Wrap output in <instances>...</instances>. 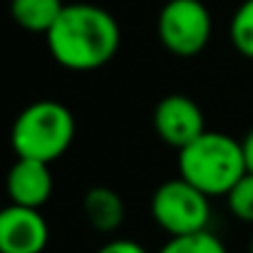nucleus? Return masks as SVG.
<instances>
[{"instance_id":"6","label":"nucleus","mask_w":253,"mask_h":253,"mask_svg":"<svg viewBox=\"0 0 253 253\" xmlns=\"http://www.w3.org/2000/svg\"><path fill=\"white\" fill-rule=\"evenodd\" d=\"M152 126L167 147L181 152L206 132V117L199 102H194L189 94L174 92L157 102L152 112Z\"/></svg>"},{"instance_id":"14","label":"nucleus","mask_w":253,"mask_h":253,"mask_svg":"<svg viewBox=\"0 0 253 253\" xmlns=\"http://www.w3.org/2000/svg\"><path fill=\"white\" fill-rule=\"evenodd\" d=\"M97 253H149L139 241L132 238H112L97 248Z\"/></svg>"},{"instance_id":"11","label":"nucleus","mask_w":253,"mask_h":253,"mask_svg":"<svg viewBox=\"0 0 253 253\" xmlns=\"http://www.w3.org/2000/svg\"><path fill=\"white\" fill-rule=\"evenodd\" d=\"M228 40L238 55L253 60V0H243L233 10L228 23Z\"/></svg>"},{"instance_id":"8","label":"nucleus","mask_w":253,"mask_h":253,"mask_svg":"<svg viewBox=\"0 0 253 253\" xmlns=\"http://www.w3.org/2000/svg\"><path fill=\"white\" fill-rule=\"evenodd\" d=\"M8 199L15 206H28V209H42L55 189L50 164L38 162V159H15V164L8 171Z\"/></svg>"},{"instance_id":"10","label":"nucleus","mask_w":253,"mask_h":253,"mask_svg":"<svg viewBox=\"0 0 253 253\" xmlns=\"http://www.w3.org/2000/svg\"><path fill=\"white\" fill-rule=\"evenodd\" d=\"M62 10H65L62 0H10L13 23L35 35H47Z\"/></svg>"},{"instance_id":"3","label":"nucleus","mask_w":253,"mask_h":253,"mask_svg":"<svg viewBox=\"0 0 253 253\" xmlns=\"http://www.w3.org/2000/svg\"><path fill=\"white\" fill-rule=\"evenodd\" d=\"M77 134V122L70 107L57 99H38L28 104L13 122L10 144L15 157L45 164L67 154Z\"/></svg>"},{"instance_id":"16","label":"nucleus","mask_w":253,"mask_h":253,"mask_svg":"<svg viewBox=\"0 0 253 253\" xmlns=\"http://www.w3.org/2000/svg\"><path fill=\"white\" fill-rule=\"evenodd\" d=\"M248 253H253V236H251V243H248Z\"/></svg>"},{"instance_id":"2","label":"nucleus","mask_w":253,"mask_h":253,"mask_svg":"<svg viewBox=\"0 0 253 253\" xmlns=\"http://www.w3.org/2000/svg\"><path fill=\"white\" fill-rule=\"evenodd\" d=\"M176 164L179 176L201 189L209 199L228 196V191L248 174L241 142L226 132L211 129L184 147Z\"/></svg>"},{"instance_id":"7","label":"nucleus","mask_w":253,"mask_h":253,"mask_svg":"<svg viewBox=\"0 0 253 253\" xmlns=\"http://www.w3.org/2000/svg\"><path fill=\"white\" fill-rule=\"evenodd\" d=\"M50 243V226L40 209L8 204L0 213V253H42Z\"/></svg>"},{"instance_id":"9","label":"nucleus","mask_w":253,"mask_h":253,"mask_svg":"<svg viewBox=\"0 0 253 253\" xmlns=\"http://www.w3.org/2000/svg\"><path fill=\"white\" fill-rule=\"evenodd\" d=\"M82 213L89 228L97 233H114L124 226L126 218V206L124 199L112 189V186H89L82 196Z\"/></svg>"},{"instance_id":"4","label":"nucleus","mask_w":253,"mask_h":253,"mask_svg":"<svg viewBox=\"0 0 253 253\" xmlns=\"http://www.w3.org/2000/svg\"><path fill=\"white\" fill-rule=\"evenodd\" d=\"M149 213L169 238L199 233V231H209L211 199L186 179L176 176V179H167L154 189L149 201Z\"/></svg>"},{"instance_id":"1","label":"nucleus","mask_w":253,"mask_h":253,"mask_svg":"<svg viewBox=\"0 0 253 253\" xmlns=\"http://www.w3.org/2000/svg\"><path fill=\"white\" fill-rule=\"evenodd\" d=\"M50 57L72 72H92L114 60L122 45L117 18L94 3H70L45 35Z\"/></svg>"},{"instance_id":"12","label":"nucleus","mask_w":253,"mask_h":253,"mask_svg":"<svg viewBox=\"0 0 253 253\" xmlns=\"http://www.w3.org/2000/svg\"><path fill=\"white\" fill-rule=\"evenodd\" d=\"M157 253H228L223 241L211 233V231H199V233H186V236H174L169 238Z\"/></svg>"},{"instance_id":"13","label":"nucleus","mask_w":253,"mask_h":253,"mask_svg":"<svg viewBox=\"0 0 253 253\" xmlns=\"http://www.w3.org/2000/svg\"><path fill=\"white\" fill-rule=\"evenodd\" d=\"M226 206L233 218L243 223H253V174L248 171L226 196Z\"/></svg>"},{"instance_id":"5","label":"nucleus","mask_w":253,"mask_h":253,"mask_svg":"<svg viewBox=\"0 0 253 253\" xmlns=\"http://www.w3.org/2000/svg\"><path fill=\"white\" fill-rule=\"evenodd\" d=\"M213 20L201 0H167L157 18V38L167 52L189 60L206 50Z\"/></svg>"},{"instance_id":"15","label":"nucleus","mask_w":253,"mask_h":253,"mask_svg":"<svg viewBox=\"0 0 253 253\" xmlns=\"http://www.w3.org/2000/svg\"><path fill=\"white\" fill-rule=\"evenodd\" d=\"M243 147V157H246V169L253 174V129H248V134L241 139Z\"/></svg>"}]
</instances>
